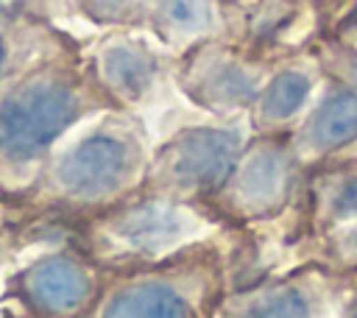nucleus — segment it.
Instances as JSON below:
<instances>
[{
	"mask_svg": "<svg viewBox=\"0 0 357 318\" xmlns=\"http://www.w3.org/2000/svg\"><path fill=\"white\" fill-rule=\"evenodd\" d=\"M8 67H11V39H8V33L0 28V75H3Z\"/></svg>",
	"mask_w": 357,
	"mask_h": 318,
	"instance_id": "obj_14",
	"label": "nucleus"
},
{
	"mask_svg": "<svg viewBox=\"0 0 357 318\" xmlns=\"http://www.w3.org/2000/svg\"><path fill=\"white\" fill-rule=\"evenodd\" d=\"M159 73V59L142 42H112L100 53V75L106 86L126 100L142 98Z\"/></svg>",
	"mask_w": 357,
	"mask_h": 318,
	"instance_id": "obj_4",
	"label": "nucleus"
},
{
	"mask_svg": "<svg viewBox=\"0 0 357 318\" xmlns=\"http://www.w3.org/2000/svg\"><path fill=\"white\" fill-rule=\"evenodd\" d=\"M254 318H307V310H304V301L296 293H284L273 304L259 310Z\"/></svg>",
	"mask_w": 357,
	"mask_h": 318,
	"instance_id": "obj_12",
	"label": "nucleus"
},
{
	"mask_svg": "<svg viewBox=\"0 0 357 318\" xmlns=\"http://www.w3.org/2000/svg\"><path fill=\"white\" fill-rule=\"evenodd\" d=\"M335 206H337V212H346V215L357 212V179H351L340 187V192L335 198Z\"/></svg>",
	"mask_w": 357,
	"mask_h": 318,
	"instance_id": "obj_13",
	"label": "nucleus"
},
{
	"mask_svg": "<svg viewBox=\"0 0 357 318\" xmlns=\"http://www.w3.org/2000/svg\"><path fill=\"white\" fill-rule=\"evenodd\" d=\"M84 112L78 86L56 70H42L0 95V156H39Z\"/></svg>",
	"mask_w": 357,
	"mask_h": 318,
	"instance_id": "obj_1",
	"label": "nucleus"
},
{
	"mask_svg": "<svg viewBox=\"0 0 357 318\" xmlns=\"http://www.w3.org/2000/svg\"><path fill=\"white\" fill-rule=\"evenodd\" d=\"M282 159L271 151L254 153L240 173V192L251 201H268L282 184Z\"/></svg>",
	"mask_w": 357,
	"mask_h": 318,
	"instance_id": "obj_8",
	"label": "nucleus"
},
{
	"mask_svg": "<svg viewBox=\"0 0 357 318\" xmlns=\"http://www.w3.org/2000/svg\"><path fill=\"white\" fill-rule=\"evenodd\" d=\"M240 153V137L226 128H190L173 137L156 159L162 176L181 187H212L220 184Z\"/></svg>",
	"mask_w": 357,
	"mask_h": 318,
	"instance_id": "obj_3",
	"label": "nucleus"
},
{
	"mask_svg": "<svg viewBox=\"0 0 357 318\" xmlns=\"http://www.w3.org/2000/svg\"><path fill=\"white\" fill-rule=\"evenodd\" d=\"M357 134V95L337 92L321 103L310 120V137L318 148H337Z\"/></svg>",
	"mask_w": 357,
	"mask_h": 318,
	"instance_id": "obj_5",
	"label": "nucleus"
},
{
	"mask_svg": "<svg viewBox=\"0 0 357 318\" xmlns=\"http://www.w3.org/2000/svg\"><path fill=\"white\" fill-rule=\"evenodd\" d=\"M153 25L170 42L201 33L212 20V0H151Z\"/></svg>",
	"mask_w": 357,
	"mask_h": 318,
	"instance_id": "obj_6",
	"label": "nucleus"
},
{
	"mask_svg": "<svg viewBox=\"0 0 357 318\" xmlns=\"http://www.w3.org/2000/svg\"><path fill=\"white\" fill-rule=\"evenodd\" d=\"M84 11L98 22H126L134 17L139 0H81Z\"/></svg>",
	"mask_w": 357,
	"mask_h": 318,
	"instance_id": "obj_11",
	"label": "nucleus"
},
{
	"mask_svg": "<svg viewBox=\"0 0 357 318\" xmlns=\"http://www.w3.org/2000/svg\"><path fill=\"white\" fill-rule=\"evenodd\" d=\"M307 92H310V81L301 73H293V70L279 73L271 81V86L265 89V95H262V112H265V117H271V120L290 117L304 103Z\"/></svg>",
	"mask_w": 357,
	"mask_h": 318,
	"instance_id": "obj_9",
	"label": "nucleus"
},
{
	"mask_svg": "<svg viewBox=\"0 0 357 318\" xmlns=\"http://www.w3.org/2000/svg\"><path fill=\"white\" fill-rule=\"evenodd\" d=\"M187 89H195L198 100L206 103H240L254 95V81L237 64L212 61V64H201L192 86Z\"/></svg>",
	"mask_w": 357,
	"mask_h": 318,
	"instance_id": "obj_7",
	"label": "nucleus"
},
{
	"mask_svg": "<svg viewBox=\"0 0 357 318\" xmlns=\"http://www.w3.org/2000/svg\"><path fill=\"white\" fill-rule=\"evenodd\" d=\"M139 139L126 126H100L75 139L56 162L61 187L81 198L109 195L139 167Z\"/></svg>",
	"mask_w": 357,
	"mask_h": 318,
	"instance_id": "obj_2",
	"label": "nucleus"
},
{
	"mask_svg": "<svg viewBox=\"0 0 357 318\" xmlns=\"http://www.w3.org/2000/svg\"><path fill=\"white\" fill-rule=\"evenodd\" d=\"M176 307L165 293H137L134 298L123 301L114 318H173Z\"/></svg>",
	"mask_w": 357,
	"mask_h": 318,
	"instance_id": "obj_10",
	"label": "nucleus"
},
{
	"mask_svg": "<svg viewBox=\"0 0 357 318\" xmlns=\"http://www.w3.org/2000/svg\"><path fill=\"white\" fill-rule=\"evenodd\" d=\"M351 318H357V310H354V315H351Z\"/></svg>",
	"mask_w": 357,
	"mask_h": 318,
	"instance_id": "obj_15",
	"label": "nucleus"
}]
</instances>
